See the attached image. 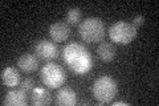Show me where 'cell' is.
<instances>
[{
  "label": "cell",
  "mask_w": 159,
  "mask_h": 106,
  "mask_svg": "<svg viewBox=\"0 0 159 106\" xmlns=\"http://www.w3.org/2000/svg\"><path fill=\"white\" fill-rule=\"evenodd\" d=\"M81 39L86 43H98L105 37V25L98 17H88L81 21L78 28Z\"/></svg>",
  "instance_id": "3"
},
{
  "label": "cell",
  "mask_w": 159,
  "mask_h": 106,
  "mask_svg": "<svg viewBox=\"0 0 159 106\" xmlns=\"http://www.w3.org/2000/svg\"><path fill=\"white\" fill-rule=\"evenodd\" d=\"M31 101L36 106H45L52 102V97H51V93L47 89L34 88L31 94Z\"/></svg>",
  "instance_id": "12"
},
{
  "label": "cell",
  "mask_w": 159,
  "mask_h": 106,
  "mask_svg": "<svg viewBox=\"0 0 159 106\" xmlns=\"http://www.w3.org/2000/svg\"><path fill=\"white\" fill-rule=\"evenodd\" d=\"M17 67L24 70V72H34L39 68V60L37 56L32 53H24L17 60Z\"/></svg>",
  "instance_id": "10"
},
{
  "label": "cell",
  "mask_w": 159,
  "mask_h": 106,
  "mask_svg": "<svg viewBox=\"0 0 159 106\" xmlns=\"http://www.w3.org/2000/svg\"><path fill=\"white\" fill-rule=\"evenodd\" d=\"M2 80L3 84L8 88H15L20 85V73L16 68L8 67L2 70Z\"/></svg>",
  "instance_id": "11"
},
{
  "label": "cell",
  "mask_w": 159,
  "mask_h": 106,
  "mask_svg": "<svg viewBox=\"0 0 159 106\" xmlns=\"http://www.w3.org/2000/svg\"><path fill=\"white\" fill-rule=\"evenodd\" d=\"M118 93L117 81L110 76H101L93 84V95L98 102L109 104Z\"/></svg>",
  "instance_id": "2"
},
{
  "label": "cell",
  "mask_w": 159,
  "mask_h": 106,
  "mask_svg": "<svg viewBox=\"0 0 159 106\" xmlns=\"http://www.w3.org/2000/svg\"><path fill=\"white\" fill-rule=\"evenodd\" d=\"M69 35H70V29H69V25L66 23L57 21L49 27V36L54 43L65 41V40H68Z\"/></svg>",
  "instance_id": "7"
},
{
  "label": "cell",
  "mask_w": 159,
  "mask_h": 106,
  "mask_svg": "<svg viewBox=\"0 0 159 106\" xmlns=\"http://www.w3.org/2000/svg\"><path fill=\"white\" fill-rule=\"evenodd\" d=\"M34 52L36 56L43 60H53L58 56V48L57 45L49 41V40H40L34 45Z\"/></svg>",
  "instance_id": "6"
},
{
  "label": "cell",
  "mask_w": 159,
  "mask_h": 106,
  "mask_svg": "<svg viewBox=\"0 0 159 106\" xmlns=\"http://www.w3.org/2000/svg\"><path fill=\"white\" fill-rule=\"evenodd\" d=\"M54 102L60 106H74L77 104V94L72 88H61L56 94Z\"/></svg>",
  "instance_id": "9"
},
{
  "label": "cell",
  "mask_w": 159,
  "mask_h": 106,
  "mask_svg": "<svg viewBox=\"0 0 159 106\" xmlns=\"http://www.w3.org/2000/svg\"><path fill=\"white\" fill-rule=\"evenodd\" d=\"M97 53H98V56H99V58H101L102 61L110 62V61L114 60V57H116L117 49L110 43H101L98 45V48H97Z\"/></svg>",
  "instance_id": "13"
},
{
  "label": "cell",
  "mask_w": 159,
  "mask_h": 106,
  "mask_svg": "<svg viewBox=\"0 0 159 106\" xmlns=\"http://www.w3.org/2000/svg\"><path fill=\"white\" fill-rule=\"evenodd\" d=\"M41 81L44 85H47L49 89H57L65 82L66 80V73L60 67L58 64L49 62L44 65L41 69Z\"/></svg>",
  "instance_id": "5"
},
{
  "label": "cell",
  "mask_w": 159,
  "mask_h": 106,
  "mask_svg": "<svg viewBox=\"0 0 159 106\" xmlns=\"http://www.w3.org/2000/svg\"><path fill=\"white\" fill-rule=\"evenodd\" d=\"M20 88L24 89V90H27V92H29V90H33L34 89V81L32 78H25L21 82V85H20Z\"/></svg>",
  "instance_id": "15"
},
{
  "label": "cell",
  "mask_w": 159,
  "mask_h": 106,
  "mask_svg": "<svg viewBox=\"0 0 159 106\" xmlns=\"http://www.w3.org/2000/svg\"><path fill=\"white\" fill-rule=\"evenodd\" d=\"M81 17H82V11L80 8L73 7V8L68 9V12H66V21H68V24L77 25L80 21H81Z\"/></svg>",
  "instance_id": "14"
},
{
  "label": "cell",
  "mask_w": 159,
  "mask_h": 106,
  "mask_svg": "<svg viewBox=\"0 0 159 106\" xmlns=\"http://www.w3.org/2000/svg\"><path fill=\"white\" fill-rule=\"evenodd\" d=\"M27 90L24 89H15V90H9L7 93L6 98L3 99V105H8V106H24L27 105Z\"/></svg>",
  "instance_id": "8"
},
{
  "label": "cell",
  "mask_w": 159,
  "mask_h": 106,
  "mask_svg": "<svg viewBox=\"0 0 159 106\" xmlns=\"http://www.w3.org/2000/svg\"><path fill=\"white\" fill-rule=\"evenodd\" d=\"M113 106H129L127 102H122V101H119V102H114Z\"/></svg>",
  "instance_id": "17"
},
{
  "label": "cell",
  "mask_w": 159,
  "mask_h": 106,
  "mask_svg": "<svg viewBox=\"0 0 159 106\" xmlns=\"http://www.w3.org/2000/svg\"><path fill=\"white\" fill-rule=\"evenodd\" d=\"M62 56L68 67L77 74L86 73L93 67L92 54L88 52V49L84 45L78 43H70L65 45Z\"/></svg>",
  "instance_id": "1"
},
{
  "label": "cell",
  "mask_w": 159,
  "mask_h": 106,
  "mask_svg": "<svg viewBox=\"0 0 159 106\" xmlns=\"http://www.w3.org/2000/svg\"><path fill=\"white\" fill-rule=\"evenodd\" d=\"M109 36L113 43L127 45L137 37V28L127 21H117L109 28Z\"/></svg>",
  "instance_id": "4"
},
{
  "label": "cell",
  "mask_w": 159,
  "mask_h": 106,
  "mask_svg": "<svg viewBox=\"0 0 159 106\" xmlns=\"http://www.w3.org/2000/svg\"><path fill=\"white\" fill-rule=\"evenodd\" d=\"M143 24H145V17H143L142 15H139V16L134 17V20H133V25H134L135 28L141 27V25H143Z\"/></svg>",
  "instance_id": "16"
}]
</instances>
